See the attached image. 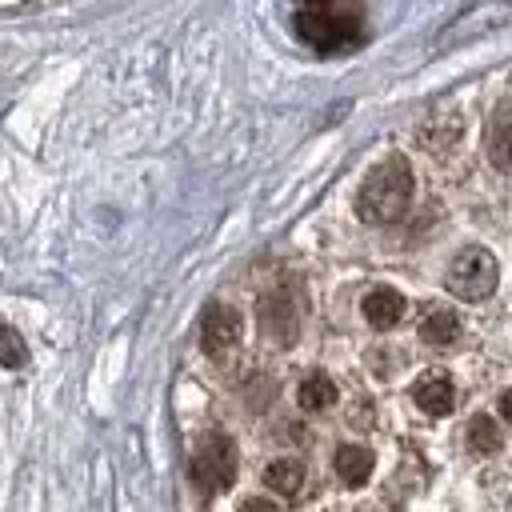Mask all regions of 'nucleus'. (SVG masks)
<instances>
[{"instance_id":"nucleus-7","label":"nucleus","mask_w":512,"mask_h":512,"mask_svg":"<svg viewBox=\"0 0 512 512\" xmlns=\"http://www.w3.org/2000/svg\"><path fill=\"white\" fill-rule=\"evenodd\" d=\"M360 308H364V320L372 328H392L404 316V296L396 288H372V292H364Z\"/></svg>"},{"instance_id":"nucleus-11","label":"nucleus","mask_w":512,"mask_h":512,"mask_svg":"<svg viewBox=\"0 0 512 512\" xmlns=\"http://www.w3.org/2000/svg\"><path fill=\"white\" fill-rule=\"evenodd\" d=\"M500 444H504L500 424H496L488 412H476V416L468 420V448H472V452H480V456H492Z\"/></svg>"},{"instance_id":"nucleus-12","label":"nucleus","mask_w":512,"mask_h":512,"mask_svg":"<svg viewBox=\"0 0 512 512\" xmlns=\"http://www.w3.org/2000/svg\"><path fill=\"white\" fill-rule=\"evenodd\" d=\"M420 336H424L428 344H452V340L460 336V316L448 312V308H436V312H428V320L420 324Z\"/></svg>"},{"instance_id":"nucleus-8","label":"nucleus","mask_w":512,"mask_h":512,"mask_svg":"<svg viewBox=\"0 0 512 512\" xmlns=\"http://www.w3.org/2000/svg\"><path fill=\"white\" fill-rule=\"evenodd\" d=\"M332 468H336V476L344 480V484H364L368 476H372V468H376V456H372V448H364V444H340L336 448V456H332Z\"/></svg>"},{"instance_id":"nucleus-14","label":"nucleus","mask_w":512,"mask_h":512,"mask_svg":"<svg viewBox=\"0 0 512 512\" xmlns=\"http://www.w3.org/2000/svg\"><path fill=\"white\" fill-rule=\"evenodd\" d=\"M488 152H492V164H496L500 172L512 168V128L504 124V116H500L496 128H492V144H488Z\"/></svg>"},{"instance_id":"nucleus-6","label":"nucleus","mask_w":512,"mask_h":512,"mask_svg":"<svg viewBox=\"0 0 512 512\" xmlns=\"http://www.w3.org/2000/svg\"><path fill=\"white\" fill-rule=\"evenodd\" d=\"M412 400H416V408L428 412V416H448L452 404H456L452 376H448V372H424V376L412 384Z\"/></svg>"},{"instance_id":"nucleus-2","label":"nucleus","mask_w":512,"mask_h":512,"mask_svg":"<svg viewBox=\"0 0 512 512\" xmlns=\"http://www.w3.org/2000/svg\"><path fill=\"white\" fill-rule=\"evenodd\" d=\"M412 188H416V180H412V164L404 160V156H384L368 176H364V184H360V192H356V212H360V220L364 224H392V220H400L404 212H408V204H412Z\"/></svg>"},{"instance_id":"nucleus-10","label":"nucleus","mask_w":512,"mask_h":512,"mask_svg":"<svg viewBox=\"0 0 512 512\" xmlns=\"http://www.w3.org/2000/svg\"><path fill=\"white\" fill-rule=\"evenodd\" d=\"M296 400H300L304 412H324V408L336 404V384H332L324 372H312V376H304V384L296 388Z\"/></svg>"},{"instance_id":"nucleus-1","label":"nucleus","mask_w":512,"mask_h":512,"mask_svg":"<svg viewBox=\"0 0 512 512\" xmlns=\"http://www.w3.org/2000/svg\"><path fill=\"white\" fill-rule=\"evenodd\" d=\"M292 28L316 52H348L364 40L360 0H292Z\"/></svg>"},{"instance_id":"nucleus-3","label":"nucleus","mask_w":512,"mask_h":512,"mask_svg":"<svg viewBox=\"0 0 512 512\" xmlns=\"http://www.w3.org/2000/svg\"><path fill=\"white\" fill-rule=\"evenodd\" d=\"M188 480H192V488H196L200 496H208V500L220 496V492H228L232 480H236V444H232L228 436H220V432L204 436V440L196 444L192 460H188Z\"/></svg>"},{"instance_id":"nucleus-4","label":"nucleus","mask_w":512,"mask_h":512,"mask_svg":"<svg viewBox=\"0 0 512 512\" xmlns=\"http://www.w3.org/2000/svg\"><path fill=\"white\" fill-rule=\"evenodd\" d=\"M496 280H500L496 256H492L488 248H480V244H472V248L456 252V260L448 264V276H444L448 292H452V296H460V300H468V304L488 300V296L496 292Z\"/></svg>"},{"instance_id":"nucleus-15","label":"nucleus","mask_w":512,"mask_h":512,"mask_svg":"<svg viewBox=\"0 0 512 512\" xmlns=\"http://www.w3.org/2000/svg\"><path fill=\"white\" fill-rule=\"evenodd\" d=\"M500 416H504V420L512 424V388H508V392L500 396Z\"/></svg>"},{"instance_id":"nucleus-13","label":"nucleus","mask_w":512,"mask_h":512,"mask_svg":"<svg viewBox=\"0 0 512 512\" xmlns=\"http://www.w3.org/2000/svg\"><path fill=\"white\" fill-rule=\"evenodd\" d=\"M28 360V344L12 324H0V364L4 368H20Z\"/></svg>"},{"instance_id":"nucleus-5","label":"nucleus","mask_w":512,"mask_h":512,"mask_svg":"<svg viewBox=\"0 0 512 512\" xmlns=\"http://www.w3.org/2000/svg\"><path fill=\"white\" fill-rule=\"evenodd\" d=\"M240 332H244V320H240L236 308H228V304H208L204 308V316H200V344H204V352L212 360L228 356L240 344Z\"/></svg>"},{"instance_id":"nucleus-9","label":"nucleus","mask_w":512,"mask_h":512,"mask_svg":"<svg viewBox=\"0 0 512 512\" xmlns=\"http://www.w3.org/2000/svg\"><path fill=\"white\" fill-rule=\"evenodd\" d=\"M264 484H268L276 496L296 500V496L304 492V464L292 460V456H280V460H272V464L264 468Z\"/></svg>"}]
</instances>
